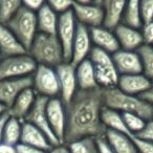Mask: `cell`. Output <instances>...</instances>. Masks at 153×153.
I'll return each mask as SVG.
<instances>
[{
    "label": "cell",
    "instance_id": "10",
    "mask_svg": "<svg viewBox=\"0 0 153 153\" xmlns=\"http://www.w3.org/2000/svg\"><path fill=\"white\" fill-rule=\"evenodd\" d=\"M46 115L56 138L60 144H63L66 130V106L59 97L47 100Z\"/></svg>",
    "mask_w": 153,
    "mask_h": 153
},
{
    "label": "cell",
    "instance_id": "1",
    "mask_svg": "<svg viewBox=\"0 0 153 153\" xmlns=\"http://www.w3.org/2000/svg\"><path fill=\"white\" fill-rule=\"evenodd\" d=\"M66 106V130L64 145L84 137H102L106 127L102 122L104 109L103 89H79Z\"/></svg>",
    "mask_w": 153,
    "mask_h": 153
},
{
    "label": "cell",
    "instance_id": "35",
    "mask_svg": "<svg viewBox=\"0 0 153 153\" xmlns=\"http://www.w3.org/2000/svg\"><path fill=\"white\" fill-rule=\"evenodd\" d=\"M132 140H133L138 153H153V142L142 140L135 135L132 136Z\"/></svg>",
    "mask_w": 153,
    "mask_h": 153
},
{
    "label": "cell",
    "instance_id": "42",
    "mask_svg": "<svg viewBox=\"0 0 153 153\" xmlns=\"http://www.w3.org/2000/svg\"><path fill=\"white\" fill-rule=\"evenodd\" d=\"M9 117V113H4L2 117H0V145L3 143V130H4V125L7 123V120Z\"/></svg>",
    "mask_w": 153,
    "mask_h": 153
},
{
    "label": "cell",
    "instance_id": "14",
    "mask_svg": "<svg viewBox=\"0 0 153 153\" xmlns=\"http://www.w3.org/2000/svg\"><path fill=\"white\" fill-rule=\"evenodd\" d=\"M28 87H32V76L19 79H0V103L9 109L18 94Z\"/></svg>",
    "mask_w": 153,
    "mask_h": 153
},
{
    "label": "cell",
    "instance_id": "30",
    "mask_svg": "<svg viewBox=\"0 0 153 153\" xmlns=\"http://www.w3.org/2000/svg\"><path fill=\"white\" fill-rule=\"evenodd\" d=\"M71 153H99L96 137H84L66 145Z\"/></svg>",
    "mask_w": 153,
    "mask_h": 153
},
{
    "label": "cell",
    "instance_id": "19",
    "mask_svg": "<svg viewBox=\"0 0 153 153\" xmlns=\"http://www.w3.org/2000/svg\"><path fill=\"white\" fill-rule=\"evenodd\" d=\"M37 97L38 96L35 92V90L33 89V87L25 88L23 91H21L18 94V97L14 101L12 106L7 109V113L11 117L24 121L26 115L28 114L30 109L34 106Z\"/></svg>",
    "mask_w": 153,
    "mask_h": 153
},
{
    "label": "cell",
    "instance_id": "13",
    "mask_svg": "<svg viewBox=\"0 0 153 153\" xmlns=\"http://www.w3.org/2000/svg\"><path fill=\"white\" fill-rule=\"evenodd\" d=\"M113 63L120 76L142 74V61L137 51L119 49L112 53Z\"/></svg>",
    "mask_w": 153,
    "mask_h": 153
},
{
    "label": "cell",
    "instance_id": "31",
    "mask_svg": "<svg viewBox=\"0 0 153 153\" xmlns=\"http://www.w3.org/2000/svg\"><path fill=\"white\" fill-rule=\"evenodd\" d=\"M22 7V0H0V22L5 24Z\"/></svg>",
    "mask_w": 153,
    "mask_h": 153
},
{
    "label": "cell",
    "instance_id": "25",
    "mask_svg": "<svg viewBox=\"0 0 153 153\" xmlns=\"http://www.w3.org/2000/svg\"><path fill=\"white\" fill-rule=\"evenodd\" d=\"M104 136L115 153H138L132 136L109 129L106 130Z\"/></svg>",
    "mask_w": 153,
    "mask_h": 153
},
{
    "label": "cell",
    "instance_id": "27",
    "mask_svg": "<svg viewBox=\"0 0 153 153\" xmlns=\"http://www.w3.org/2000/svg\"><path fill=\"white\" fill-rule=\"evenodd\" d=\"M22 123L23 121L9 114L3 130V143L11 146H16L21 140Z\"/></svg>",
    "mask_w": 153,
    "mask_h": 153
},
{
    "label": "cell",
    "instance_id": "38",
    "mask_svg": "<svg viewBox=\"0 0 153 153\" xmlns=\"http://www.w3.org/2000/svg\"><path fill=\"white\" fill-rule=\"evenodd\" d=\"M46 3V0H22V5L33 12H37Z\"/></svg>",
    "mask_w": 153,
    "mask_h": 153
},
{
    "label": "cell",
    "instance_id": "12",
    "mask_svg": "<svg viewBox=\"0 0 153 153\" xmlns=\"http://www.w3.org/2000/svg\"><path fill=\"white\" fill-rule=\"evenodd\" d=\"M76 20L78 23L83 24L88 28L101 26L104 23V11L100 4H79L74 3L72 7Z\"/></svg>",
    "mask_w": 153,
    "mask_h": 153
},
{
    "label": "cell",
    "instance_id": "43",
    "mask_svg": "<svg viewBox=\"0 0 153 153\" xmlns=\"http://www.w3.org/2000/svg\"><path fill=\"white\" fill-rule=\"evenodd\" d=\"M0 153H17V151H16L15 146H11V145L2 143L0 145Z\"/></svg>",
    "mask_w": 153,
    "mask_h": 153
},
{
    "label": "cell",
    "instance_id": "49",
    "mask_svg": "<svg viewBox=\"0 0 153 153\" xmlns=\"http://www.w3.org/2000/svg\"><path fill=\"white\" fill-rule=\"evenodd\" d=\"M151 46H152V47H153V43H152V44H151Z\"/></svg>",
    "mask_w": 153,
    "mask_h": 153
},
{
    "label": "cell",
    "instance_id": "47",
    "mask_svg": "<svg viewBox=\"0 0 153 153\" xmlns=\"http://www.w3.org/2000/svg\"><path fill=\"white\" fill-rule=\"evenodd\" d=\"M102 1H103V0H94V3H97V4H100L101 5Z\"/></svg>",
    "mask_w": 153,
    "mask_h": 153
},
{
    "label": "cell",
    "instance_id": "22",
    "mask_svg": "<svg viewBox=\"0 0 153 153\" xmlns=\"http://www.w3.org/2000/svg\"><path fill=\"white\" fill-rule=\"evenodd\" d=\"M0 51L2 57L27 53L26 48L20 43L15 34L7 27V24H3L1 22H0Z\"/></svg>",
    "mask_w": 153,
    "mask_h": 153
},
{
    "label": "cell",
    "instance_id": "21",
    "mask_svg": "<svg viewBox=\"0 0 153 153\" xmlns=\"http://www.w3.org/2000/svg\"><path fill=\"white\" fill-rule=\"evenodd\" d=\"M127 0H103L101 7L104 11L103 26L114 30L122 22Z\"/></svg>",
    "mask_w": 153,
    "mask_h": 153
},
{
    "label": "cell",
    "instance_id": "16",
    "mask_svg": "<svg viewBox=\"0 0 153 153\" xmlns=\"http://www.w3.org/2000/svg\"><path fill=\"white\" fill-rule=\"evenodd\" d=\"M152 85V82L143 74H123L119 76L117 87L123 92L132 96H142Z\"/></svg>",
    "mask_w": 153,
    "mask_h": 153
},
{
    "label": "cell",
    "instance_id": "37",
    "mask_svg": "<svg viewBox=\"0 0 153 153\" xmlns=\"http://www.w3.org/2000/svg\"><path fill=\"white\" fill-rule=\"evenodd\" d=\"M135 136L142 138V140L153 142V119L147 121L143 130L140 132H138L137 134H135Z\"/></svg>",
    "mask_w": 153,
    "mask_h": 153
},
{
    "label": "cell",
    "instance_id": "45",
    "mask_svg": "<svg viewBox=\"0 0 153 153\" xmlns=\"http://www.w3.org/2000/svg\"><path fill=\"white\" fill-rule=\"evenodd\" d=\"M74 3H79V4H90L94 3V0H74Z\"/></svg>",
    "mask_w": 153,
    "mask_h": 153
},
{
    "label": "cell",
    "instance_id": "46",
    "mask_svg": "<svg viewBox=\"0 0 153 153\" xmlns=\"http://www.w3.org/2000/svg\"><path fill=\"white\" fill-rule=\"evenodd\" d=\"M7 112V108L2 104V103H0V117Z\"/></svg>",
    "mask_w": 153,
    "mask_h": 153
},
{
    "label": "cell",
    "instance_id": "17",
    "mask_svg": "<svg viewBox=\"0 0 153 153\" xmlns=\"http://www.w3.org/2000/svg\"><path fill=\"white\" fill-rule=\"evenodd\" d=\"M113 30L119 41L121 49L137 51L142 45H144L142 32L138 28H134L121 22Z\"/></svg>",
    "mask_w": 153,
    "mask_h": 153
},
{
    "label": "cell",
    "instance_id": "20",
    "mask_svg": "<svg viewBox=\"0 0 153 153\" xmlns=\"http://www.w3.org/2000/svg\"><path fill=\"white\" fill-rule=\"evenodd\" d=\"M20 143L36 147L40 150H43L44 152H48L53 147L48 137L40 129L25 121H23L22 123V133Z\"/></svg>",
    "mask_w": 153,
    "mask_h": 153
},
{
    "label": "cell",
    "instance_id": "41",
    "mask_svg": "<svg viewBox=\"0 0 153 153\" xmlns=\"http://www.w3.org/2000/svg\"><path fill=\"white\" fill-rule=\"evenodd\" d=\"M46 153H71V152H70L69 148H68L66 145L60 144V145H58V146H53V148Z\"/></svg>",
    "mask_w": 153,
    "mask_h": 153
},
{
    "label": "cell",
    "instance_id": "40",
    "mask_svg": "<svg viewBox=\"0 0 153 153\" xmlns=\"http://www.w3.org/2000/svg\"><path fill=\"white\" fill-rule=\"evenodd\" d=\"M97 144H98L99 153H115L112 147L109 145V143L105 138V136L97 138Z\"/></svg>",
    "mask_w": 153,
    "mask_h": 153
},
{
    "label": "cell",
    "instance_id": "7",
    "mask_svg": "<svg viewBox=\"0 0 153 153\" xmlns=\"http://www.w3.org/2000/svg\"><path fill=\"white\" fill-rule=\"evenodd\" d=\"M32 87L37 96L47 99L60 96V85L55 67L38 64L32 74Z\"/></svg>",
    "mask_w": 153,
    "mask_h": 153
},
{
    "label": "cell",
    "instance_id": "11",
    "mask_svg": "<svg viewBox=\"0 0 153 153\" xmlns=\"http://www.w3.org/2000/svg\"><path fill=\"white\" fill-rule=\"evenodd\" d=\"M47 100H48V99L44 98V97H40V96L37 97L34 106L30 109L28 114L26 115L24 121L33 124L35 127L40 129L41 131L48 137V140H51L53 146H58V145H60V143H59V140L56 138L53 131H51L48 120H47V115H46Z\"/></svg>",
    "mask_w": 153,
    "mask_h": 153
},
{
    "label": "cell",
    "instance_id": "6",
    "mask_svg": "<svg viewBox=\"0 0 153 153\" xmlns=\"http://www.w3.org/2000/svg\"><path fill=\"white\" fill-rule=\"evenodd\" d=\"M37 62L28 53L2 57L0 60V79H19L32 76Z\"/></svg>",
    "mask_w": 153,
    "mask_h": 153
},
{
    "label": "cell",
    "instance_id": "2",
    "mask_svg": "<svg viewBox=\"0 0 153 153\" xmlns=\"http://www.w3.org/2000/svg\"><path fill=\"white\" fill-rule=\"evenodd\" d=\"M104 105L107 108L121 113H134L146 121L153 119V104L140 96H132L120 90L117 87L103 89Z\"/></svg>",
    "mask_w": 153,
    "mask_h": 153
},
{
    "label": "cell",
    "instance_id": "18",
    "mask_svg": "<svg viewBox=\"0 0 153 153\" xmlns=\"http://www.w3.org/2000/svg\"><path fill=\"white\" fill-rule=\"evenodd\" d=\"M90 37H91L92 44L94 47H98L109 53H114L121 49L117 38L114 34V30L107 28L105 26H97L89 28Z\"/></svg>",
    "mask_w": 153,
    "mask_h": 153
},
{
    "label": "cell",
    "instance_id": "28",
    "mask_svg": "<svg viewBox=\"0 0 153 153\" xmlns=\"http://www.w3.org/2000/svg\"><path fill=\"white\" fill-rule=\"evenodd\" d=\"M122 23L140 30L143 26L140 18V0H127Z\"/></svg>",
    "mask_w": 153,
    "mask_h": 153
},
{
    "label": "cell",
    "instance_id": "24",
    "mask_svg": "<svg viewBox=\"0 0 153 153\" xmlns=\"http://www.w3.org/2000/svg\"><path fill=\"white\" fill-rule=\"evenodd\" d=\"M38 33L48 35H56L59 22V14L51 9L45 3L39 11L36 12Z\"/></svg>",
    "mask_w": 153,
    "mask_h": 153
},
{
    "label": "cell",
    "instance_id": "39",
    "mask_svg": "<svg viewBox=\"0 0 153 153\" xmlns=\"http://www.w3.org/2000/svg\"><path fill=\"white\" fill-rule=\"evenodd\" d=\"M15 147H16L17 153H46L43 150H40V149L36 148V147L23 144V143H19V144H17Z\"/></svg>",
    "mask_w": 153,
    "mask_h": 153
},
{
    "label": "cell",
    "instance_id": "3",
    "mask_svg": "<svg viewBox=\"0 0 153 153\" xmlns=\"http://www.w3.org/2000/svg\"><path fill=\"white\" fill-rule=\"evenodd\" d=\"M27 53L32 56L37 64L41 65L56 68L58 65L65 62L63 48L56 35L38 33L27 49Z\"/></svg>",
    "mask_w": 153,
    "mask_h": 153
},
{
    "label": "cell",
    "instance_id": "15",
    "mask_svg": "<svg viewBox=\"0 0 153 153\" xmlns=\"http://www.w3.org/2000/svg\"><path fill=\"white\" fill-rule=\"evenodd\" d=\"M92 49V41L90 37V30L87 26L78 23L76 37L71 51V62L74 65H78L80 62L87 59Z\"/></svg>",
    "mask_w": 153,
    "mask_h": 153
},
{
    "label": "cell",
    "instance_id": "44",
    "mask_svg": "<svg viewBox=\"0 0 153 153\" xmlns=\"http://www.w3.org/2000/svg\"><path fill=\"white\" fill-rule=\"evenodd\" d=\"M140 97H142L144 100L148 101V102H150L151 104H153V83H152V85H151V87L149 88L145 94H143Z\"/></svg>",
    "mask_w": 153,
    "mask_h": 153
},
{
    "label": "cell",
    "instance_id": "26",
    "mask_svg": "<svg viewBox=\"0 0 153 153\" xmlns=\"http://www.w3.org/2000/svg\"><path fill=\"white\" fill-rule=\"evenodd\" d=\"M102 122L106 127V129L113 130V131L124 133L129 136H133L127 129L123 117H122V113L119 111L104 107L102 111Z\"/></svg>",
    "mask_w": 153,
    "mask_h": 153
},
{
    "label": "cell",
    "instance_id": "29",
    "mask_svg": "<svg viewBox=\"0 0 153 153\" xmlns=\"http://www.w3.org/2000/svg\"><path fill=\"white\" fill-rule=\"evenodd\" d=\"M137 53L142 61V74L153 83V47L144 44L137 49Z\"/></svg>",
    "mask_w": 153,
    "mask_h": 153
},
{
    "label": "cell",
    "instance_id": "5",
    "mask_svg": "<svg viewBox=\"0 0 153 153\" xmlns=\"http://www.w3.org/2000/svg\"><path fill=\"white\" fill-rule=\"evenodd\" d=\"M5 24L27 51L38 34L36 12L22 7Z\"/></svg>",
    "mask_w": 153,
    "mask_h": 153
},
{
    "label": "cell",
    "instance_id": "34",
    "mask_svg": "<svg viewBox=\"0 0 153 153\" xmlns=\"http://www.w3.org/2000/svg\"><path fill=\"white\" fill-rule=\"evenodd\" d=\"M140 18L143 24L153 21V0H140Z\"/></svg>",
    "mask_w": 153,
    "mask_h": 153
},
{
    "label": "cell",
    "instance_id": "23",
    "mask_svg": "<svg viewBox=\"0 0 153 153\" xmlns=\"http://www.w3.org/2000/svg\"><path fill=\"white\" fill-rule=\"evenodd\" d=\"M76 74L78 87L81 90H89L98 88L94 74V66L89 58L76 65Z\"/></svg>",
    "mask_w": 153,
    "mask_h": 153
},
{
    "label": "cell",
    "instance_id": "8",
    "mask_svg": "<svg viewBox=\"0 0 153 153\" xmlns=\"http://www.w3.org/2000/svg\"><path fill=\"white\" fill-rule=\"evenodd\" d=\"M76 27H78V22L72 13V10L59 15V22H58L56 36L58 37L62 45L65 62H70L71 60L72 44H74V37H76Z\"/></svg>",
    "mask_w": 153,
    "mask_h": 153
},
{
    "label": "cell",
    "instance_id": "33",
    "mask_svg": "<svg viewBox=\"0 0 153 153\" xmlns=\"http://www.w3.org/2000/svg\"><path fill=\"white\" fill-rule=\"evenodd\" d=\"M46 4L57 14L61 15L71 11L74 5V0H46Z\"/></svg>",
    "mask_w": 153,
    "mask_h": 153
},
{
    "label": "cell",
    "instance_id": "48",
    "mask_svg": "<svg viewBox=\"0 0 153 153\" xmlns=\"http://www.w3.org/2000/svg\"><path fill=\"white\" fill-rule=\"evenodd\" d=\"M2 59V55H1V51H0V60Z\"/></svg>",
    "mask_w": 153,
    "mask_h": 153
},
{
    "label": "cell",
    "instance_id": "32",
    "mask_svg": "<svg viewBox=\"0 0 153 153\" xmlns=\"http://www.w3.org/2000/svg\"><path fill=\"white\" fill-rule=\"evenodd\" d=\"M122 117L125 122L126 127L132 135H135L142 131L147 123L146 120L134 113H122Z\"/></svg>",
    "mask_w": 153,
    "mask_h": 153
},
{
    "label": "cell",
    "instance_id": "9",
    "mask_svg": "<svg viewBox=\"0 0 153 153\" xmlns=\"http://www.w3.org/2000/svg\"><path fill=\"white\" fill-rule=\"evenodd\" d=\"M56 71L60 85L59 98L64 104L67 105L79 90L76 83V65L71 62H63L56 67Z\"/></svg>",
    "mask_w": 153,
    "mask_h": 153
},
{
    "label": "cell",
    "instance_id": "4",
    "mask_svg": "<svg viewBox=\"0 0 153 153\" xmlns=\"http://www.w3.org/2000/svg\"><path fill=\"white\" fill-rule=\"evenodd\" d=\"M88 58L94 66L96 80L99 87L102 89L117 87L120 74L115 69L112 55L94 46Z\"/></svg>",
    "mask_w": 153,
    "mask_h": 153
},
{
    "label": "cell",
    "instance_id": "36",
    "mask_svg": "<svg viewBox=\"0 0 153 153\" xmlns=\"http://www.w3.org/2000/svg\"><path fill=\"white\" fill-rule=\"evenodd\" d=\"M140 32L144 39V44L151 45L153 43V21L144 23L140 27Z\"/></svg>",
    "mask_w": 153,
    "mask_h": 153
}]
</instances>
